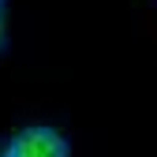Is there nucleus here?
I'll return each instance as SVG.
<instances>
[{
  "label": "nucleus",
  "instance_id": "nucleus-1",
  "mask_svg": "<svg viewBox=\"0 0 157 157\" xmlns=\"http://www.w3.org/2000/svg\"><path fill=\"white\" fill-rule=\"evenodd\" d=\"M0 157H71V142L49 124H26L4 142Z\"/></svg>",
  "mask_w": 157,
  "mask_h": 157
},
{
  "label": "nucleus",
  "instance_id": "nucleus-2",
  "mask_svg": "<svg viewBox=\"0 0 157 157\" xmlns=\"http://www.w3.org/2000/svg\"><path fill=\"white\" fill-rule=\"evenodd\" d=\"M4 34L8 30H4V0H0V49H4Z\"/></svg>",
  "mask_w": 157,
  "mask_h": 157
}]
</instances>
